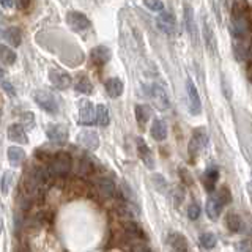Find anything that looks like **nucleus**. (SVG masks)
I'll return each instance as SVG.
<instances>
[{
    "label": "nucleus",
    "instance_id": "obj_1",
    "mask_svg": "<svg viewBox=\"0 0 252 252\" xmlns=\"http://www.w3.org/2000/svg\"><path fill=\"white\" fill-rule=\"evenodd\" d=\"M71 156L65 152H59L51 158V162L47 165V170L52 175V178H65L71 172Z\"/></svg>",
    "mask_w": 252,
    "mask_h": 252
},
{
    "label": "nucleus",
    "instance_id": "obj_2",
    "mask_svg": "<svg viewBox=\"0 0 252 252\" xmlns=\"http://www.w3.org/2000/svg\"><path fill=\"white\" fill-rule=\"evenodd\" d=\"M33 99L44 112H47V114L59 112V99L54 93L47 92V90H36V92H33Z\"/></svg>",
    "mask_w": 252,
    "mask_h": 252
},
{
    "label": "nucleus",
    "instance_id": "obj_3",
    "mask_svg": "<svg viewBox=\"0 0 252 252\" xmlns=\"http://www.w3.org/2000/svg\"><path fill=\"white\" fill-rule=\"evenodd\" d=\"M208 144V136H207V131L203 128H195L192 136H191V140H189V156L195 159L197 156L200 155L202 150L207 147Z\"/></svg>",
    "mask_w": 252,
    "mask_h": 252
},
{
    "label": "nucleus",
    "instance_id": "obj_4",
    "mask_svg": "<svg viewBox=\"0 0 252 252\" xmlns=\"http://www.w3.org/2000/svg\"><path fill=\"white\" fill-rule=\"evenodd\" d=\"M249 32V24L244 14H232L230 22V35L235 38V41H244Z\"/></svg>",
    "mask_w": 252,
    "mask_h": 252
},
{
    "label": "nucleus",
    "instance_id": "obj_5",
    "mask_svg": "<svg viewBox=\"0 0 252 252\" xmlns=\"http://www.w3.org/2000/svg\"><path fill=\"white\" fill-rule=\"evenodd\" d=\"M156 26L165 35L177 33V19L172 11H161L156 16Z\"/></svg>",
    "mask_w": 252,
    "mask_h": 252
},
{
    "label": "nucleus",
    "instance_id": "obj_6",
    "mask_svg": "<svg viewBox=\"0 0 252 252\" xmlns=\"http://www.w3.org/2000/svg\"><path fill=\"white\" fill-rule=\"evenodd\" d=\"M186 94H188L189 112H191L192 115H200V112H202L200 96H199V92H197L195 84L191 81V79H188V81H186Z\"/></svg>",
    "mask_w": 252,
    "mask_h": 252
},
{
    "label": "nucleus",
    "instance_id": "obj_7",
    "mask_svg": "<svg viewBox=\"0 0 252 252\" xmlns=\"http://www.w3.org/2000/svg\"><path fill=\"white\" fill-rule=\"evenodd\" d=\"M202 35H203V41H205V47L208 49L211 57H216L218 54V41H216V35H215V30L210 26L208 19L203 16L202 19Z\"/></svg>",
    "mask_w": 252,
    "mask_h": 252
},
{
    "label": "nucleus",
    "instance_id": "obj_8",
    "mask_svg": "<svg viewBox=\"0 0 252 252\" xmlns=\"http://www.w3.org/2000/svg\"><path fill=\"white\" fill-rule=\"evenodd\" d=\"M79 123L85 126L96 123V109L89 99L79 101Z\"/></svg>",
    "mask_w": 252,
    "mask_h": 252
},
{
    "label": "nucleus",
    "instance_id": "obj_9",
    "mask_svg": "<svg viewBox=\"0 0 252 252\" xmlns=\"http://www.w3.org/2000/svg\"><path fill=\"white\" fill-rule=\"evenodd\" d=\"M183 16H185V26H186V32L191 41L194 43V46L199 44V30H197V24L194 19V10L191 8V5L185 3L183 8Z\"/></svg>",
    "mask_w": 252,
    "mask_h": 252
},
{
    "label": "nucleus",
    "instance_id": "obj_10",
    "mask_svg": "<svg viewBox=\"0 0 252 252\" xmlns=\"http://www.w3.org/2000/svg\"><path fill=\"white\" fill-rule=\"evenodd\" d=\"M148 96L152 98L156 109H159V110H167L169 109V106H170L169 96H167V93H165V90L162 89L161 85L153 84L152 87H150Z\"/></svg>",
    "mask_w": 252,
    "mask_h": 252
},
{
    "label": "nucleus",
    "instance_id": "obj_11",
    "mask_svg": "<svg viewBox=\"0 0 252 252\" xmlns=\"http://www.w3.org/2000/svg\"><path fill=\"white\" fill-rule=\"evenodd\" d=\"M66 24L69 26V29L74 32H85L90 29L89 18L81 11H69L66 14Z\"/></svg>",
    "mask_w": 252,
    "mask_h": 252
},
{
    "label": "nucleus",
    "instance_id": "obj_12",
    "mask_svg": "<svg viewBox=\"0 0 252 252\" xmlns=\"http://www.w3.org/2000/svg\"><path fill=\"white\" fill-rule=\"evenodd\" d=\"M49 81L51 84L59 90H66L73 84V79L66 73V71L59 69V68H52L49 71Z\"/></svg>",
    "mask_w": 252,
    "mask_h": 252
},
{
    "label": "nucleus",
    "instance_id": "obj_13",
    "mask_svg": "<svg viewBox=\"0 0 252 252\" xmlns=\"http://www.w3.org/2000/svg\"><path fill=\"white\" fill-rule=\"evenodd\" d=\"M46 136L51 142H54V144L62 145L68 140L69 134H68V128L65 125H49L46 129Z\"/></svg>",
    "mask_w": 252,
    "mask_h": 252
},
{
    "label": "nucleus",
    "instance_id": "obj_14",
    "mask_svg": "<svg viewBox=\"0 0 252 252\" xmlns=\"http://www.w3.org/2000/svg\"><path fill=\"white\" fill-rule=\"evenodd\" d=\"M165 243H167V248L170 252H188L189 251L186 238L178 232H170L167 235Z\"/></svg>",
    "mask_w": 252,
    "mask_h": 252
},
{
    "label": "nucleus",
    "instance_id": "obj_15",
    "mask_svg": "<svg viewBox=\"0 0 252 252\" xmlns=\"http://www.w3.org/2000/svg\"><path fill=\"white\" fill-rule=\"evenodd\" d=\"M77 142L84 148H87V150H96L99 147V137H98V134L94 132V131H92V129H84V131L79 132Z\"/></svg>",
    "mask_w": 252,
    "mask_h": 252
},
{
    "label": "nucleus",
    "instance_id": "obj_16",
    "mask_svg": "<svg viewBox=\"0 0 252 252\" xmlns=\"http://www.w3.org/2000/svg\"><path fill=\"white\" fill-rule=\"evenodd\" d=\"M110 49L106 46H96L90 51V60L94 66H102L110 60Z\"/></svg>",
    "mask_w": 252,
    "mask_h": 252
},
{
    "label": "nucleus",
    "instance_id": "obj_17",
    "mask_svg": "<svg viewBox=\"0 0 252 252\" xmlns=\"http://www.w3.org/2000/svg\"><path fill=\"white\" fill-rule=\"evenodd\" d=\"M6 136L11 142H16V144H29V137H27V132L26 128L22 125H10L8 126V131H6Z\"/></svg>",
    "mask_w": 252,
    "mask_h": 252
},
{
    "label": "nucleus",
    "instance_id": "obj_18",
    "mask_svg": "<svg viewBox=\"0 0 252 252\" xmlns=\"http://www.w3.org/2000/svg\"><path fill=\"white\" fill-rule=\"evenodd\" d=\"M96 189L102 199H112V197H115V191H117L115 183L114 180H110L107 177H102L96 181Z\"/></svg>",
    "mask_w": 252,
    "mask_h": 252
},
{
    "label": "nucleus",
    "instance_id": "obj_19",
    "mask_svg": "<svg viewBox=\"0 0 252 252\" xmlns=\"http://www.w3.org/2000/svg\"><path fill=\"white\" fill-rule=\"evenodd\" d=\"M137 153L140 156V159L142 162H144L148 169H155V159H153V153H152V150H150V147L147 145V142L139 137L137 140Z\"/></svg>",
    "mask_w": 252,
    "mask_h": 252
},
{
    "label": "nucleus",
    "instance_id": "obj_20",
    "mask_svg": "<svg viewBox=\"0 0 252 252\" xmlns=\"http://www.w3.org/2000/svg\"><path fill=\"white\" fill-rule=\"evenodd\" d=\"M222 202H220L218 199V195H211L208 202H207V208H205V211H207V215L210 219L216 220L219 216H220V211H222Z\"/></svg>",
    "mask_w": 252,
    "mask_h": 252
},
{
    "label": "nucleus",
    "instance_id": "obj_21",
    "mask_svg": "<svg viewBox=\"0 0 252 252\" xmlns=\"http://www.w3.org/2000/svg\"><path fill=\"white\" fill-rule=\"evenodd\" d=\"M106 87V92L110 98H118V96H122V93H123V89H125V85L123 82L120 81L118 77H110L106 81L104 84Z\"/></svg>",
    "mask_w": 252,
    "mask_h": 252
},
{
    "label": "nucleus",
    "instance_id": "obj_22",
    "mask_svg": "<svg viewBox=\"0 0 252 252\" xmlns=\"http://www.w3.org/2000/svg\"><path fill=\"white\" fill-rule=\"evenodd\" d=\"M8 161L13 165V167H19V165L26 161V152L21 147H10L8 148Z\"/></svg>",
    "mask_w": 252,
    "mask_h": 252
},
{
    "label": "nucleus",
    "instance_id": "obj_23",
    "mask_svg": "<svg viewBox=\"0 0 252 252\" xmlns=\"http://www.w3.org/2000/svg\"><path fill=\"white\" fill-rule=\"evenodd\" d=\"M150 132H152V137L158 142H162L165 137H167V126L162 120L156 118V120L152 123V128H150Z\"/></svg>",
    "mask_w": 252,
    "mask_h": 252
},
{
    "label": "nucleus",
    "instance_id": "obj_24",
    "mask_svg": "<svg viewBox=\"0 0 252 252\" xmlns=\"http://www.w3.org/2000/svg\"><path fill=\"white\" fill-rule=\"evenodd\" d=\"M74 89L79 93H84V94H90L93 92V85L90 82V79L87 77L85 74H79L76 77V84H74Z\"/></svg>",
    "mask_w": 252,
    "mask_h": 252
},
{
    "label": "nucleus",
    "instance_id": "obj_25",
    "mask_svg": "<svg viewBox=\"0 0 252 252\" xmlns=\"http://www.w3.org/2000/svg\"><path fill=\"white\" fill-rule=\"evenodd\" d=\"M3 38H5L10 44H13L14 47L21 46V41H22L21 29H19V27H10V29H6V30L3 32Z\"/></svg>",
    "mask_w": 252,
    "mask_h": 252
},
{
    "label": "nucleus",
    "instance_id": "obj_26",
    "mask_svg": "<svg viewBox=\"0 0 252 252\" xmlns=\"http://www.w3.org/2000/svg\"><path fill=\"white\" fill-rule=\"evenodd\" d=\"M218 178H219V172L218 169H208L207 172H205V175H203V188L207 189V191H213L218 183Z\"/></svg>",
    "mask_w": 252,
    "mask_h": 252
},
{
    "label": "nucleus",
    "instance_id": "obj_27",
    "mask_svg": "<svg viewBox=\"0 0 252 252\" xmlns=\"http://www.w3.org/2000/svg\"><path fill=\"white\" fill-rule=\"evenodd\" d=\"M125 233L129 236L131 240H140L144 238V232H142V228L137 225V222H134V220H128L125 225Z\"/></svg>",
    "mask_w": 252,
    "mask_h": 252
},
{
    "label": "nucleus",
    "instance_id": "obj_28",
    "mask_svg": "<svg viewBox=\"0 0 252 252\" xmlns=\"http://www.w3.org/2000/svg\"><path fill=\"white\" fill-rule=\"evenodd\" d=\"M150 117H152V110H150L148 106H145V104L136 106V120H137L139 126H145L147 122L150 120Z\"/></svg>",
    "mask_w": 252,
    "mask_h": 252
},
{
    "label": "nucleus",
    "instance_id": "obj_29",
    "mask_svg": "<svg viewBox=\"0 0 252 252\" xmlns=\"http://www.w3.org/2000/svg\"><path fill=\"white\" fill-rule=\"evenodd\" d=\"M16 59H18V55H16V52L11 49V47H8L5 44H0V60H2L5 65H13V63L16 62Z\"/></svg>",
    "mask_w": 252,
    "mask_h": 252
},
{
    "label": "nucleus",
    "instance_id": "obj_30",
    "mask_svg": "<svg viewBox=\"0 0 252 252\" xmlns=\"http://www.w3.org/2000/svg\"><path fill=\"white\" fill-rule=\"evenodd\" d=\"M110 122V115H109V109L104 104H98L96 106V123L99 126H107Z\"/></svg>",
    "mask_w": 252,
    "mask_h": 252
},
{
    "label": "nucleus",
    "instance_id": "obj_31",
    "mask_svg": "<svg viewBox=\"0 0 252 252\" xmlns=\"http://www.w3.org/2000/svg\"><path fill=\"white\" fill-rule=\"evenodd\" d=\"M241 225H243V220L238 215H235V213H230V215L227 216V228L233 233H238L241 230Z\"/></svg>",
    "mask_w": 252,
    "mask_h": 252
},
{
    "label": "nucleus",
    "instance_id": "obj_32",
    "mask_svg": "<svg viewBox=\"0 0 252 252\" xmlns=\"http://www.w3.org/2000/svg\"><path fill=\"white\" fill-rule=\"evenodd\" d=\"M93 172V162L90 158H82L81 161H79V167H77V173L82 177H87L90 175V173Z\"/></svg>",
    "mask_w": 252,
    "mask_h": 252
},
{
    "label": "nucleus",
    "instance_id": "obj_33",
    "mask_svg": "<svg viewBox=\"0 0 252 252\" xmlns=\"http://www.w3.org/2000/svg\"><path fill=\"white\" fill-rule=\"evenodd\" d=\"M216 236L213 235V233H202L200 235V246L205 248V249H213L216 246Z\"/></svg>",
    "mask_w": 252,
    "mask_h": 252
},
{
    "label": "nucleus",
    "instance_id": "obj_34",
    "mask_svg": "<svg viewBox=\"0 0 252 252\" xmlns=\"http://www.w3.org/2000/svg\"><path fill=\"white\" fill-rule=\"evenodd\" d=\"M11 183H13V175H11V172H5V173H3V177H2V181H0V189H2V194H8Z\"/></svg>",
    "mask_w": 252,
    "mask_h": 252
},
{
    "label": "nucleus",
    "instance_id": "obj_35",
    "mask_svg": "<svg viewBox=\"0 0 252 252\" xmlns=\"http://www.w3.org/2000/svg\"><path fill=\"white\" fill-rule=\"evenodd\" d=\"M144 3L148 10L156 11V13H161L162 8H164V3L161 2V0H144Z\"/></svg>",
    "mask_w": 252,
    "mask_h": 252
},
{
    "label": "nucleus",
    "instance_id": "obj_36",
    "mask_svg": "<svg viewBox=\"0 0 252 252\" xmlns=\"http://www.w3.org/2000/svg\"><path fill=\"white\" fill-rule=\"evenodd\" d=\"M216 195H218V199L222 202V205L230 203V200H232V194H230V191H228L227 188H220Z\"/></svg>",
    "mask_w": 252,
    "mask_h": 252
},
{
    "label": "nucleus",
    "instance_id": "obj_37",
    "mask_svg": "<svg viewBox=\"0 0 252 252\" xmlns=\"http://www.w3.org/2000/svg\"><path fill=\"white\" fill-rule=\"evenodd\" d=\"M199 216H200V207L197 203H191L188 207V218L191 220H195L199 219Z\"/></svg>",
    "mask_w": 252,
    "mask_h": 252
},
{
    "label": "nucleus",
    "instance_id": "obj_38",
    "mask_svg": "<svg viewBox=\"0 0 252 252\" xmlns=\"http://www.w3.org/2000/svg\"><path fill=\"white\" fill-rule=\"evenodd\" d=\"M153 181H155V186L159 192H165V188H167V183L161 175H153Z\"/></svg>",
    "mask_w": 252,
    "mask_h": 252
},
{
    "label": "nucleus",
    "instance_id": "obj_39",
    "mask_svg": "<svg viewBox=\"0 0 252 252\" xmlns=\"http://www.w3.org/2000/svg\"><path fill=\"white\" fill-rule=\"evenodd\" d=\"M22 122H24V125H26V129H27V128H32V126H33V123H35V117H33V114H32V112L22 114ZM24 125H22V126H24Z\"/></svg>",
    "mask_w": 252,
    "mask_h": 252
},
{
    "label": "nucleus",
    "instance_id": "obj_40",
    "mask_svg": "<svg viewBox=\"0 0 252 252\" xmlns=\"http://www.w3.org/2000/svg\"><path fill=\"white\" fill-rule=\"evenodd\" d=\"M131 252H152V249H150L145 243H134Z\"/></svg>",
    "mask_w": 252,
    "mask_h": 252
},
{
    "label": "nucleus",
    "instance_id": "obj_41",
    "mask_svg": "<svg viewBox=\"0 0 252 252\" xmlns=\"http://www.w3.org/2000/svg\"><path fill=\"white\" fill-rule=\"evenodd\" d=\"M2 87H3V90H5L8 94H10V96H14V94H16L14 87H13L10 82H8V81H3V82H2Z\"/></svg>",
    "mask_w": 252,
    "mask_h": 252
},
{
    "label": "nucleus",
    "instance_id": "obj_42",
    "mask_svg": "<svg viewBox=\"0 0 252 252\" xmlns=\"http://www.w3.org/2000/svg\"><path fill=\"white\" fill-rule=\"evenodd\" d=\"M30 3H32V0H16V6H18L19 10H27Z\"/></svg>",
    "mask_w": 252,
    "mask_h": 252
},
{
    "label": "nucleus",
    "instance_id": "obj_43",
    "mask_svg": "<svg viewBox=\"0 0 252 252\" xmlns=\"http://www.w3.org/2000/svg\"><path fill=\"white\" fill-rule=\"evenodd\" d=\"M240 251H241V252H252V243H251L249 240L243 241V243L240 244Z\"/></svg>",
    "mask_w": 252,
    "mask_h": 252
},
{
    "label": "nucleus",
    "instance_id": "obj_44",
    "mask_svg": "<svg viewBox=\"0 0 252 252\" xmlns=\"http://www.w3.org/2000/svg\"><path fill=\"white\" fill-rule=\"evenodd\" d=\"M0 5L5 6V8H10L13 5V0H0Z\"/></svg>",
    "mask_w": 252,
    "mask_h": 252
},
{
    "label": "nucleus",
    "instance_id": "obj_45",
    "mask_svg": "<svg viewBox=\"0 0 252 252\" xmlns=\"http://www.w3.org/2000/svg\"><path fill=\"white\" fill-rule=\"evenodd\" d=\"M3 81H6V73H5V69L0 66V84H2Z\"/></svg>",
    "mask_w": 252,
    "mask_h": 252
},
{
    "label": "nucleus",
    "instance_id": "obj_46",
    "mask_svg": "<svg viewBox=\"0 0 252 252\" xmlns=\"http://www.w3.org/2000/svg\"><path fill=\"white\" fill-rule=\"evenodd\" d=\"M3 232V219H2V215H0V235Z\"/></svg>",
    "mask_w": 252,
    "mask_h": 252
},
{
    "label": "nucleus",
    "instance_id": "obj_47",
    "mask_svg": "<svg viewBox=\"0 0 252 252\" xmlns=\"http://www.w3.org/2000/svg\"><path fill=\"white\" fill-rule=\"evenodd\" d=\"M0 120H2V101H0Z\"/></svg>",
    "mask_w": 252,
    "mask_h": 252
}]
</instances>
